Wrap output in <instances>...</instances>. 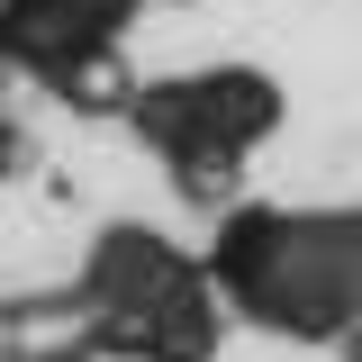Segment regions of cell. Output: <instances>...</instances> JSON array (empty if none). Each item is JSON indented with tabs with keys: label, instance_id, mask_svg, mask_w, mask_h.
I'll return each mask as SVG.
<instances>
[{
	"label": "cell",
	"instance_id": "6da1fadb",
	"mask_svg": "<svg viewBox=\"0 0 362 362\" xmlns=\"http://www.w3.org/2000/svg\"><path fill=\"white\" fill-rule=\"evenodd\" d=\"M226 308L290 344L362 335V209H226L209 245Z\"/></svg>",
	"mask_w": 362,
	"mask_h": 362
},
{
	"label": "cell",
	"instance_id": "7a4b0ae2",
	"mask_svg": "<svg viewBox=\"0 0 362 362\" xmlns=\"http://www.w3.org/2000/svg\"><path fill=\"white\" fill-rule=\"evenodd\" d=\"M73 290L100 317L109 362H218L226 326H235L209 254L173 245L163 226H145V218L100 226L82 272H73Z\"/></svg>",
	"mask_w": 362,
	"mask_h": 362
},
{
	"label": "cell",
	"instance_id": "3957f363",
	"mask_svg": "<svg viewBox=\"0 0 362 362\" xmlns=\"http://www.w3.org/2000/svg\"><path fill=\"white\" fill-rule=\"evenodd\" d=\"M290 118V100L254 64H199V73H163L145 82V100L127 109V127L163 154V173L190 209H235L254 145H272Z\"/></svg>",
	"mask_w": 362,
	"mask_h": 362
},
{
	"label": "cell",
	"instance_id": "277c9868",
	"mask_svg": "<svg viewBox=\"0 0 362 362\" xmlns=\"http://www.w3.org/2000/svg\"><path fill=\"white\" fill-rule=\"evenodd\" d=\"M136 9H145V0H0V37L28 64V82H37L45 64H64V54L118 45Z\"/></svg>",
	"mask_w": 362,
	"mask_h": 362
},
{
	"label": "cell",
	"instance_id": "5b68a950",
	"mask_svg": "<svg viewBox=\"0 0 362 362\" xmlns=\"http://www.w3.org/2000/svg\"><path fill=\"white\" fill-rule=\"evenodd\" d=\"M64 109H82V118H127L136 100H145V82H136L127 45H90V54H64V64H45L37 73Z\"/></svg>",
	"mask_w": 362,
	"mask_h": 362
},
{
	"label": "cell",
	"instance_id": "8992f818",
	"mask_svg": "<svg viewBox=\"0 0 362 362\" xmlns=\"http://www.w3.org/2000/svg\"><path fill=\"white\" fill-rule=\"evenodd\" d=\"M18 163H28V136H18V118H9V109H0V181L18 173Z\"/></svg>",
	"mask_w": 362,
	"mask_h": 362
},
{
	"label": "cell",
	"instance_id": "52a82bcc",
	"mask_svg": "<svg viewBox=\"0 0 362 362\" xmlns=\"http://www.w3.org/2000/svg\"><path fill=\"white\" fill-rule=\"evenodd\" d=\"M18 73H28V64H18V54H9V37H0V100H9V82H18Z\"/></svg>",
	"mask_w": 362,
	"mask_h": 362
}]
</instances>
